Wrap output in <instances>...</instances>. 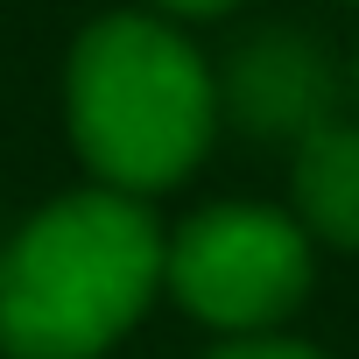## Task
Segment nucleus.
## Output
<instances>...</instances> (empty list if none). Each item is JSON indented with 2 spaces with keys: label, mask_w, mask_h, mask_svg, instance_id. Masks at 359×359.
Segmentation results:
<instances>
[{
  "label": "nucleus",
  "mask_w": 359,
  "mask_h": 359,
  "mask_svg": "<svg viewBox=\"0 0 359 359\" xmlns=\"http://www.w3.org/2000/svg\"><path fill=\"white\" fill-rule=\"evenodd\" d=\"M0 247H8V226H0Z\"/></svg>",
  "instance_id": "obj_9"
},
{
  "label": "nucleus",
  "mask_w": 359,
  "mask_h": 359,
  "mask_svg": "<svg viewBox=\"0 0 359 359\" xmlns=\"http://www.w3.org/2000/svg\"><path fill=\"white\" fill-rule=\"evenodd\" d=\"M352 8H359V0H352Z\"/></svg>",
  "instance_id": "obj_10"
},
{
  "label": "nucleus",
  "mask_w": 359,
  "mask_h": 359,
  "mask_svg": "<svg viewBox=\"0 0 359 359\" xmlns=\"http://www.w3.org/2000/svg\"><path fill=\"white\" fill-rule=\"evenodd\" d=\"M345 92L359 99V50H352V71H345Z\"/></svg>",
  "instance_id": "obj_8"
},
{
  "label": "nucleus",
  "mask_w": 359,
  "mask_h": 359,
  "mask_svg": "<svg viewBox=\"0 0 359 359\" xmlns=\"http://www.w3.org/2000/svg\"><path fill=\"white\" fill-rule=\"evenodd\" d=\"M233 8H240V0H148V15H162L176 29H184V22H226Z\"/></svg>",
  "instance_id": "obj_7"
},
{
  "label": "nucleus",
  "mask_w": 359,
  "mask_h": 359,
  "mask_svg": "<svg viewBox=\"0 0 359 359\" xmlns=\"http://www.w3.org/2000/svg\"><path fill=\"white\" fill-rule=\"evenodd\" d=\"M212 78H219V120H233L247 141H282V148L338 120V99H345L338 57L289 22L240 36L226 64H212Z\"/></svg>",
  "instance_id": "obj_4"
},
{
  "label": "nucleus",
  "mask_w": 359,
  "mask_h": 359,
  "mask_svg": "<svg viewBox=\"0 0 359 359\" xmlns=\"http://www.w3.org/2000/svg\"><path fill=\"white\" fill-rule=\"evenodd\" d=\"M64 127L99 191L148 205L205 169L226 127L219 78L176 22L148 8H106L64 57Z\"/></svg>",
  "instance_id": "obj_1"
},
{
  "label": "nucleus",
  "mask_w": 359,
  "mask_h": 359,
  "mask_svg": "<svg viewBox=\"0 0 359 359\" xmlns=\"http://www.w3.org/2000/svg\"><path fill=\"white\" fill-rule=\"evenodd\" d=\"M162 289L226 338L282 331L317 289V247L282 205H205L162 240Z\"/></svg>",
  "instance_id": "obj_3"
},
{
  "label": "nucleus",
  "mask_w": 359,
  "mask_h": 359,
  "mask_svg": "<svg viewBox=\"0 0 359 359\" xmlns=\"http://www.w3.org/2000/svg\"><path fill=\"white\" fill-rule=\"evenodd\" d=\"M310 247L359 254V120L338 113L289 148V205Z\"/></svg>",
  "instance_id": "obj_5"
},
{
  "label": "nucleus",
  "mask_w": 359,
  "mask_h": 359,
  "mask_svg": "<svg viewBox=\"0 0 359 359\" xmlns=\"http://www.w3.org/2000/svg\"><path fill=\"white\" fill-rule=\"evenodd\" d=\"M198 359H331V352L310 345V338H296V331H247V338H219Z\"/></svg>",
  "instance_id": "obj_6"
},
{
  "label": "nucleus",
  "mask_w": 359,
  "mask_h": 359,
  "mask_svg": "<svg viewBox=\"0 0 359 359\" xmlns=\"http://www.w3.org/2000/svg\"><path fill=\"white\" fill-rule=\"evenodd\" d=\"M162 219L120 191H64L0 247V359H106L162 296Z\"/></svg>",
  "instance_id": "obj_2"
}]
</instances>
